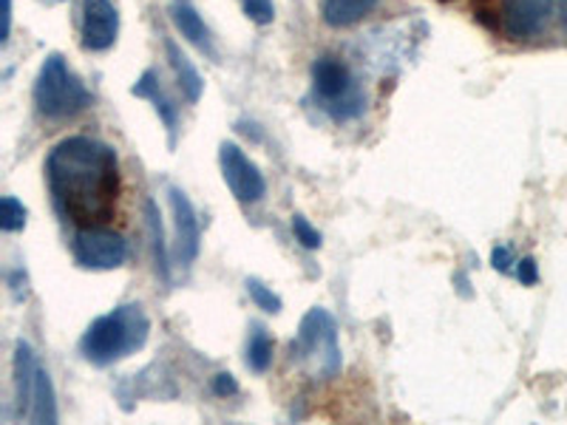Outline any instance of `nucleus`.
<instances>
[{
    "label": "nucleus",
    "mask_w": 567,
    "mask_h": 425,
    "mask_svg": "<svg viewBox=\"0 0 567 425\" xmlns=\"http://www.w3.org/2000/svg\"><path fill=\"white\" fill-rule=\"evenodd\" d=\"M46 182L57 212L77 230L113 221L122 177L117 150L108 142L94 136L57 142L46 159Z\"/></svg>",
    "instance_id": "1"
},
{
    "label": "nucleus",
    "mask_w": 567,
    "mask_h": 425,
    "mask_svg": "<svg viewBox=\"0 0 567 425\" xmlns=\"http://www.w3.org/2000/svg\"><path fill=\"white\" fill-rule=\"evenodd\" d=\"M150 338V318L142 304H122L88 324L80 338V352L94 366H111L140 352Z\"/></svg>",
    "instance_id": "2"
},
{
    "label": "nucleus",
    "mask_w": 567,
    "mask_h": 425,
    "mask_svg": "<svg viewBox=\"0 0 567 425\" xmlns=\"http://www.w3.org/2000/svg\"><path fill=\"white\" fill-rule=\"evenodd\" d=\"M312 102L333 122H352L366 111V92L349 63L324 54L312 63Z\"/></svg>",
    "instance_id": "3"
},
{
    "label": "nucleus",
    "mask_w": 567,
    "mask_h": 425,
    "mask_svg": "<svg viewBox=\"0 0 567 425\" xmlns=\"http://www.w3.org/2000/svg\"><path fill=\"white\" fill-rule=\"evenodd\" d=\"M92 92L74 74L63 54H49L43 60L35 80V108L43 120L63 122L92 106Z\"/></svg>",
    "instance_id": "4"
},
{
    "label": "nucleus",
    "mask_w": 567,
    "mask_h": 425,
    "mask_svg": "<svg viewBox=\"0 0 567 425\" xmlns=\"http://www.w3.org/2000/svg\"><path fill=\"white\" fill-rule=\"evenodd\" d=\"M292 361H298L318 377L340 375L343 361H340L338 324L329 312L315 306L301 318L298 335L292 340Z\"/></svg>",
    "instance_id": "5"
},
{
    "label": "nucleus",
    "mask_w": 567,
    "mask_h": 425,
    "mask_svg": "<svg viewBox=\"0 0 567 425\" xmlns=\"http://www.w3.org/2000/svg\"><path fill=\"white\" fill-rule=\"evenodd\" d=\"M128 253H131L128 241L106 227H83L71 241V255L77 267L94 269V272L122 267L128 262Z\"/></svg>",
    "instance_id": "6"
},
{
    "label": "nucleus",
    "mask_w": 567,
    "mask_h": 425,
    "mask_svg": "<svg viewBox=\"0 0 567 425\" xmlns=\"http://www.w3.org/2000/svg\"><path fill=\"white\" fill-rule=\"evenodd\" d=\"M219 165L227 187L241 205H255V202H262L267 196V179H264L262 168L236 142H221Z\"/></svg>",
    "instance_id": "7"
},
{
    "label": "nucleus",
    "mask_w": 567,
    "mask_h": 425,
    "mask_svg": "<svg viewBox=\"0 0 567 425\" xmlns=\"http://www.w3.org/2000/svg\"><path fill=\"white\" fill-rule=\"evenodd\" d=\"M170 210H173V253L184 267H191L202 250V224L198 212L182 187H168Z\"/></svg>",
    "instance_id": "8"
},
{
    "label": "nucleus",
    "mask_w": 567,
    "mask_h": 425,
    "mask_svg": "<svg viewBox=\"0 0 567 425\" xmlns=\"http://www.w3.org/2000/svg\"><path fill=\"white\" fill-rule=\"evenodd\" d=\"M120 35V9L113 0H83L80 40L85 51H108Z\"/></svg>",
    "instance_id": "9"
},
{
    "label": "nucleus",
    "mask_w": 567,
    "mask_h": 425,
    "mask_svg": "<svg viewBox=\"0 0 567 425\" xmlns=\"http://www.w3.org/2000/svg\"><path fill=\"white\" fill-rule=\"evenodd\" d=\"M553 0H503V32L510 40H531L547 26Z\"/></svg>",
    "instance_id": "10"
},
{
    "label": "nucleus",
    "mask_w": 567,
    "mask_h": 425,
    "mask_svg": "<svg viewBox=\"0 0 567 425\" xmlns=\"http://www.w3.org/2000/svg\"><path fill=\"white\" fill-rule=\"evenodd\" d=\"M131 94L140 99H148L154 111L159 113V120H162L165 131H168V139H170V148L177 145V134H179V106L173 99L168 97L162 85H159V74L154 69L142 71V77L136 80V85L131 88Z\"/></svg>",
    "instance_id": "11"
},
{
    "label": "nucleus",
    "mask_w": 567,
    "mask_h": 425,
    "mask_svg": "<svg viewBox=\"0 0 567 425\" xmlns=\"http://www.w3.org/2000/svg\"><path fill=\"white\" fill-rule=\"evenodd\" d=\"M35 377V352H32V347H28L26 340H17V347H14V400H17V414H21V417H28V411H32Z\"/></svg>",
    "instance_id": "12"
},
{
    "label": "nucleus",
    "mask_w": 567,
    "mask_h": 425,
    "mask_svg": "<svg viewBox=\"0 0 567 425\" xmlns=\"http://www.w3.org/2000/svg\"><path fill=\"white\" fill-rule=\"evenodd\" d=\"M165 54H168V63L170 69H173V77H177L182 97L188 99V102H198V99H202V92H205V80H202V74L196 71V65L188 60V54H184L170 37L165 40Z\"/></svg>",
    "instance_id": "13"
},
{
    "label": "nucleus",
    "mask_w": 567,
    "mask_h": 425,
    "mask_svg": "<svg viewBox=\"0 0 567 425\" xmlns=\"http://www.w3.org/2000/svg\"><path fill=\"white\" fill-rule=\"evenodd\" d=\"M170 21H173V26L182 32L184 40L193 42V46L205 51L207 57H216L210 32H207L205 21H202V14H198L196 9L188 7V3H173V7H170Z\"/></svg>",
    "instance_id": "14"
},
{
    "label": "nucleus",
    "mask_w": 567,
    "mask_h": 425,
    "mask_svg": "<svg viewBox=\"0 0 567 425\" xmlns=\"http://www.w3.org/2000/svg\"><path fill=\"white\" fill-rule=\"evenodd\" d=\"M377 3L381 0H324L321 17L329 28H349L354 23H361L366 14H372Z\"/></svg>",
    "instance_id": "15"
},
{
    "label": "nucleus",
    "mask_w": 567,
    "mask_h": 425,
    "mask_svg": "<svg viewBox=\"0 0 567 425\" xmlns=\"http://www.w3.org/2000/svg\"><path fill=\"white\" fill-rule=\"evenodd\" d=\"M145 224H148L150 255H154L156 276L162 278L165 283H170V255H168V244H165V227H162V216H159V207H156L154 198L145 202Z\"/></svg>",
    "instance_id": "16"
},
{
    "label": "nucleus",
    "mask_w": 567,
    "mask_h": 425,
    "mask_svg": "<svg viewBox=\"0 0 567 425\" xmlns=\"http://www.w3.org/2000/svg\"><path fill=\"white\" fill-rule=\"evenodd\" d=\"M28 420L32 423H57V400H55V382H51L49 372L43 366H37L35 377V394H32V411H28Z\"/></svg>",
    "instance_id": "17"
},
{
    "label": "nucleus",
    "mask_w": 567,
    "mask_h": 425,
    "mask_svg": "<svg viewBox=\"0 0 567 425\" xmlns=\"http://www.w3.org/2000/svg\"><path fill=\"white\" fill-rule=\"evenodd\" d=\"M273 354H276V343L269 338L264 326H253L248 340V368L255 375H264L273 366Z\"/></svg>",
    "instance_id": "18"
},
{
    "label": "nucleus",
    "mask_w": 567,
    "mask_h": 425,
    "mask_svg": "<svg viewBox=\"0 0 567 425\" xmlns=\"http://www.w3.org/2000/svg\"><path fill=\"white\" fill-rule=\"evenodd\" d=\"M28 210L23 207V202H17L14 196L0 198V230L3 233H17L26 227Z\"/></svg>",
    "instance_id": "19"
},
{
    "label": "nucleus",
    "mask_w": 567,
    "mask_h": 425,
    "mask_svg": "<svg viewBox=\"0 0 567 425\" xmlns=\"http://www.w3.org/2000/svg\"><path fill=\"white\" fill-rule=\"evenodd\" d=\"M244 287H248V295L253 298V304L258 306V309L269 312V315H278V312H281V306H284L281 298L269 290L267 283L258 281V278H248V283H244Z\"/></svg>",
    "instance_id": "20"
},
{
    "label": "nucleus",
    "mask_w": 567,
    "mask_h": 425,
    "mask_svg": "<svg viewBox=\"0 0 567 425\" xmlns=\"http://www.w3.org/2000/svg\"><path fill=\"white\" fill-rule=\"evenodd\" d=\"M474 17L491 32L503 28V0H474Z\"/></svg>",
    "instance_id": "21"
},
{
    "label": "nucleus",
    "mask_w": 567,
    "mask_h": 425,
    "mask_svg": "<svg viewBox=\"0 0 567 425\" xmlns=\"http://www.w3.org/2000/svg\"><path fill=\"white\" fill-rule=\"evenodd\" d=\"M292 233H295V241L304 250H318L321 244H324V239H321L318 230H315V227H312L304 216H292Z\"/></svg>",
    "instance_id": "22"
},
{
    "label": "nucleus",
    "mask_w": 567,
    "mask_h": 425,
    "mask_svg": "<svg viewBox=\"0 0 567 425\" xmlns=\"http://www.w3.org/2000/svg\"><path fill=\"white\" fill-rule=\"evenodd\" d=\"M241 7H244V14H248L250 21L258 23V26H267L276 17L273 0H241Z\"/></svg>",
    "instance_id": "23"
},
{
    "label": "nucleus",
    "mask_w": 567,
    "mask_h": 425,
    "mask_svg": "<svg viewBox=\"0 0 567 425\" xmlns=\"http://www.w3.org/2000/svg\"><path fill=\"white\" fill-rule=\"evenodd\" d=\"M514 264H517V258H514V250L508 247V244H499V247H494V253H491V267L496 269V272H503V276H514Z\"/></svg>",
    "instance_id": "24"
},
{
    "label": "nucleus",
    "mask_w": 567,
    "mask_h": 425,
    "mask_svg": "<svg viewBox=\"0 0 567 425\" xmlns=\"http://www.w3.org/2000/svg\"><path fill=\"white\" fill-rule=\"evenodd\" d=\"M514 276L519 278V283H522V287H533V283L539 281L536 258H533V255H524V258H519L517 269H514Z\"/></svg>",
    "instance_id": "25"
},
{
    "label": "nucleus",
    "mask_w": 567,
    "mask_h": 425,
    "mask_svg": "<svg viewBox=\"0 0 567 425\" xmlns=\"http://www.w3.org/2000/svg\"><path fill=\"white\" fill-rule=\"evenodd\" d=\"M213 394L219 397L239 394V382H236V377L230 375V372H219V375L213 377Z\"/></svg>",
    "instance_id": "26"
},
{
    "label": "nucleus",
    "mask_w": 567,
    "mask_h": 425,
    "mask_svg": "<svg viewBox=\"0 0 567 425\" xmlns=\"http://www.w3.org/2000/svg\"><path fill=\"white\" fill-rule=\"evenodd\" d=\"M12 35V0H3V37L0 40L7 42Z\"/></svg>",
    "instance_id": "27"
},
{
    "label": "nucleus",
    "mask_w": 567,
    "mask_h": 425,
    "mask_svg": "<svg viewBox=\"0 0 567 425\" xmlns=\"http://www.w3.org/2000/svg\"><path fill=\"white\" fill-rule=\"evenodd\" d=\"M559 21L567 28V0H559Z\"/></svg>",
    "instance_id": "28"
}]
</instances>
